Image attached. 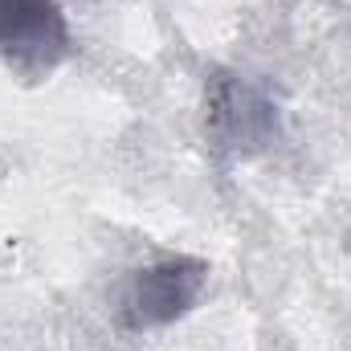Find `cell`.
<instances>
[{"label":"cell","instance_id":"6da1fadb","mask_svg":"<svg viewBox=\"0 0 351 351\" xmlns=\"http://www.w3.org/2000/svg\"><path fill=\"white\" fill-rule=\"evenodd\" d=\"M208 274H213V265L204 258H188V254H172V258L131 269L114 294L119 327L139 335V331H156V327L184 319L200 302Z\"/></svg>","mask_w":351,"mask_h":351},{"label":"cell","instance_id":"3957f363","mask_svg":"<svg viewBox=\"0 0 351 351\" xmlns=\"http://www.w3.org/2000/svg\"><path fill=\"white\" fill-rule=\"evenodd\" d=\"M204 110H208L213 147L233 160L258 156L278 135V106L265 98L262 86H254L241 74H213L208 94H204Z\"/></svg>","mask_w":351,"mask_h":351},{"label":"cell","instance_id":"7a4b0ae2","mask_svg":"<svg viewBox=\"0 0 351 351\" xmlns=\"http://www.w3.org/2000/svg\"><path fill=\"white\" fill-rule=\"evenodd\" d=\"M74 53L62 0H0V66L25 86L49 82Z\"/></svg>","mask_w":351,"mask_h":351}]
</instances>
